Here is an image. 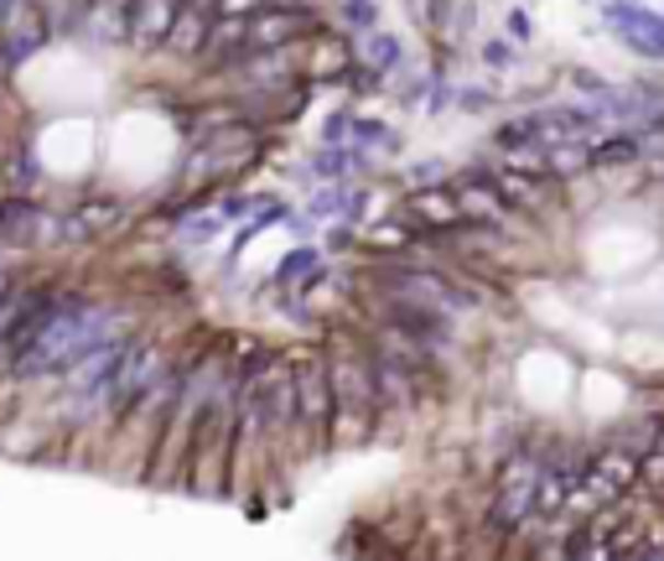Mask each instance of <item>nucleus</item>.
Returning a JSON list of instances; mask_svg holds the SVG:
<instances>
[{"mask_svg":"<svg viewBox=\"0 0 664 561\" xmlns=\"http://www.w3.org/2000/svg\"><path fill=\"white\" fill-rule=\"evenodd\" d=\"M296 390V421L312 442V453L332 447V385H328V354H301L291 369Z\"/></svg>","mask_w":664,"mask_h":561,"instance_id":"obj_1","label":"nucleus"},{"mask_svg":"<svg viewBox=\"0 0 664 561\" xmlns=\"http://www.w3.org/2000/svg\"><path fill=\"white\" fill-rule=\"evenodd\" d=\"M47 37H53V21L42 11V0H5V5H0V42H5L11 58L37 53Z\"/></svg>","mask_w":664,"mask_h":561,"instance_id":"obj_2","label":"nucleus"},{"mask_svg":"<svg viewBox=\"0 0 664 561\" xmlns=\"http://www.w3.org/2000/svg\"><path fill=\"white\" fill-rule=\"evenodd\" d=\"M307 26H312V11H301V5H275L265 16L250 21V47H286L291 37H307Z\"/></svg>","mask_w":664,"mask_h":561,"instance_id":"obj_3","label":"nucleus"},{"mask_svg":"<svg viewBox=\"0 0 664 561\" xmlns=\"http://www.w3.org/2000/svg\"><path fill=\"white\" fill-rule=\"evenodd\" d=\"M53 224L42 219V208L32 198H5L0 203V244H37Z\"/></svg>","mask_w":664,"mask_h":561,"instance_id":"obj_4","label":"nucleus"},{"mask_svg":"<svg viewBox=\"0 0 664 561\" xmlns=\"http://www.w3.org/2000/svg\"><path fill=\"white\" fill-rule=\"evenodd\" d=\"M451 198H457V208H462V219H483V224H504L508 219L504 193H499L493 182H462Z\"/></svg>","mask_w":664,"mask_h":561,"instance_id":"obj_5","label":"nucleus"},{"mask_svg":"<svg viewBox=\"0 0 664 561\" xmlns=\"http://www.w3.org/2000/svg\"><path fill=\"white\" fill-rule=\"evenodd\" d=\"M203 42H208V21H203V5L172 11V26H167V47H172V53H203Z\"/></svg>","mask_w":664,"mask_h":561,"instance_id":"obj_6","label":"nucleus"},{"mask_svg":"<svg viewBox=\"0 0 664 561\" xmlns=\"http://www.w3.org/2000/svg\"><path fill=\"white\" fill-rule=\"evenodd\" d=\"M348 62H353L348 42H343V37H322L312 53H307V68H301V73H307V79H332V73H343Z\"/></svg>","mask_w":664,"mask_h":561,"instance_id":"obj_7","label":"nucleus"},{"mask_svg":"<svg viewBox=\"0 0 664 561\" xmlns=\"http://www.w3.org/2000/svg\"><path fill=\"white\" fill-rule=\"evenodd\" d=\"M115 219H119V203H79L73 219L62 224V234H68V240H89L99 229H110Z\"/></svg>","mask_w":664,"mask_h":561,"instance_id":"obj_8","label":"nucleus"},{"mask_svg":"<svg viewBox=\"0 0 664 561\" xmlns=\"http://www.w3.org/2000/svg\"><path fill=\"white\" fill-rule=\"evenodd\" d=\"M411 214H415V219H436L442 229L462 224V208H457V198H451V193H415Z\"/></svg>","mask_w":664,"mask_h":561,"instance_id":"obj_9","label":"nucleus"},{"mask_svg":"<svg viewBox=\"0 0 664 561\" xmlns=\"http://www.w3.org/2000/svg\"><path fill=\"white\" fill-rule=\"evenodd\" d=\"M639 157H644V146H639L633 136H623V140H603V146H592V167H607V172H613V167H633Z\"/></svg>","mask_w":664,"mask_h":561,"instance_id":"obj_10","label":"nucleus"},{"mask_svg":"<svg viewBox=\"0 0 664 561\" xmlns=\"http://www.w3.org/2000/svg\"><path fill=\"white\" fill-rule=\"evenodd\" d=\"M358 53H364V58H369L374 68H390V62L400 58V47H394V42H385L379 32H369V37H358Z\"/></svg>","mask_w":664,"mask_h":561,"instance_id":"obj_11","label":"nucleus"},{"mask_svg":"<svg viewBox=\"0 0 664 561\" xmlns=\"http://www.w3.org/2000/svg\"><path fill=\"white\" fill-rule=\"evenodd\" d=\"M369 240H374V250H405V229H394V224H385V229H374Z\"/></svg>","mask_w":664,"mask_h":561,"instance_id":"obj_12","label":"nucleus"},{"mask_svg":"<svg viewBox=\"0 0 664 561\" xmlns=\"http://www.w3.org/2000/svg\"><path fill=\"white\" fill-rule=\"evenodd\" d=\"M11 62H16V58H11V53H5V42H0V83L11 79Z\"/></svg>","mask_w":664,"mask_h":561,"instance_id":"obj_13","label":"nucleus"}]
</instances>
